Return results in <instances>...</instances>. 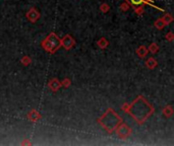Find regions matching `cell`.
Here are the masks:
<instances>
[{
    "instance_id": "1",
    "label": "cell",
    "mask_w": 174,
    "mask_h": 146,
    "mask_svg": "<svg viewBox=\"0 0 174 146\" xmlns=\"http://www.w3.org/2000/svg\"><path fill=\"white\" fill-rule=\"evenodd\" d=\"M142 2H143V0H130V3L135 5V6H138Z\"/></svg>"
}]
</instances>
